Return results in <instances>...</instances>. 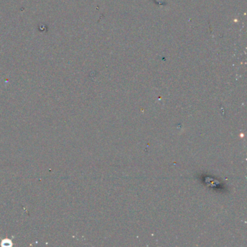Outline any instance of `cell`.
<instances>
[{"instance_id":"6da1fadb","label":"cell","mask_w":247,"mask_h":247,"mask_svg":"<svg viewBox=\"0 0 247 247\" xmlns=\"http://www.w3.org/2000/svg\"><path fill=\"white\" fill-rule=\"evenodd\" d=\"M2 245L3 246H10L12 245V242L11 241H10V240H8V239H5V240H4L2 242Z\"/></svg>"}]
</instances>
